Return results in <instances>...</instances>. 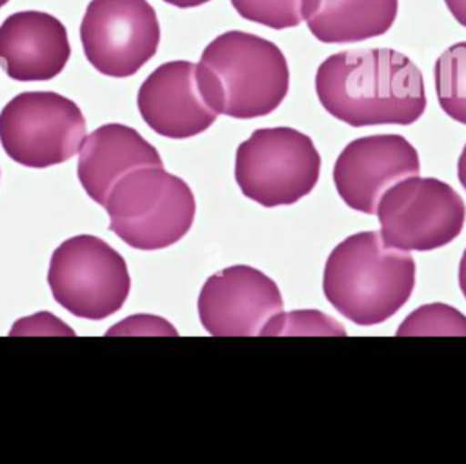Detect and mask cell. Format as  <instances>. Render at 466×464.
Returning <instances> with one entry per match:
<instances>
[{
  "label": "cell",
  "instance_id": "30bf717a",
  "mask_svg": "<svg viewBox=\"0 0 466 464\" xmlns=\"http://www.w3.org/2000/svg\"><path fill=\"white\" fill-rule=\"evenodd\" d=\"M198 317L213 337L260 335L284 300L277 282L257 267L235 264L213 273L198 295Z\"/></svg>",
  "mask_w": 466,
  "mask_h": 464
},
{
  "label": "cell",
  "instance_id": "7c38bea8",
  "mask_svg": "<svg viewBox=\"0 0 466 464\" xmlns=\"http://www.w3.org/2000/svg\"><path fill=\"white\" fill-rule=\"evenodd\" d=\"M137 106L144 122L167 138H189L217 120L197 84V66L173 60L158 66L140 86Z\"/></svg>",
  "mask_w": 466,
  "mask_h": 464
},
{
  "label": "cell",
  "instance_id": "ac0fdd59",
  "mask_svg": "<svg viewBox=\"0 0 466 464\" xmlns=\"http://www.w3.org/2000/svg\"><path fill=\"white\" fill-rule=\"evenodd\" d=\"M260 335H331L344 337L346 328L319 309H295L277 313Z\"/></svg>",
  "mask_w": 466,
  "mask_h": 464
},
{
  "label": "cell",
  "instance_id": "ba28073f",
  "mask_svg": "<svg viewBox=\"0 0 466 464\" xmlns=\"http://www.w3.org/2000/svg\"><path fill=\"white\" fill-rule=\"evenodd\" d=\"M86 135L80 107L53 91H25L0 111V142L7 156L27 167H47L78 153Z\"/></svg>",
  "mask_w": 466,
  "mask_h": 464
},
{
  "label": "cell",
  "instance_id": "8992f818",
  "mask_svg": "<svg viewBox=\"0 0 466 464\" xmlns=\"http://www.w3.org/2000/svg\"><path fill=\"white\" fill-rule=\"evenodd\" d=\"M47 284L62 308L89 320L116 313L131 289L122 255L93 235L67 238L53 251Z\"/></svg>",
  "mask_w": 466,
  "mask_h": 464
},
{
  "label": "cell",
  "instance_id": "9a60e30c",
  "mask_svg": "<svg viewBox=\"0 0 466 464\" xmlns=\"http://www.w3.org/2000/svg\"><path fill=\"white\" fill-rule=\"evenodd\" d=\"M399 0H304L302 16L324 44H353L390 31Z\"/></svg>",
  "mask_w": 466,
  "mask_h": 464
},
{
  "label": "cell",
  "instance_id": "9c48e42d",
  "mask_svg": "<svg viewBox=\"0 0 466 464\" xmlns=\"http://www.w3.org/2000/svg\"><path fill=\"white\" fill-rule=\"evenodd\" d=\"M87 62L107 76H131L160 44V24L147 0H91L80 24Z\"/></svg>",
  "mask_w": 466,
  "mask_h": 464
},
{
  "label": "cell",
  "instance_id": "52a82bcc",
  "mask_svg": "<svg viewBox=\"0 0 466 464\" xmlns=\"http://www.w3.org/2000/svg\"><path fill=\"white\" fill-rule=\"evenodd\" d=\"M375 215L386 246L431 251L461 235L466 206L448 182L417 175L393 184L380 197Z\"/></svg>",
  "mask_w": 466,
  "mask_h": 464
},
{
  "label": "cell",
  "instance_id": "4fadbf2b",
  "mask_svg": "<svg viewBox=\"0 0 466 464\" xmlns=\"http://www.w3.org/2000/svg\"><path fill=\"white\" fill-rule=\"evenodd\" d=\"M71 55L64 24L44 11H18L0 25V66L20 82L51 80Z\"/></svg>",
  "mask_w": 466,
  "mask_h": 464
},
{
  "label": "cell",
  "instance_id": "5bb4252c",
  "mask_svg": "<svg viewBox=\"0 0 466 464\" xmlns=\"http://www.w3.org/2000/svg\"><path fill=\"white\" fill-rule=\"evenodd\" d=\"M78 180L100 206L113 186L129 171L162 166L158 151L137 129L124 124H104L82 140L78 149Z\"/></svg>",
  "mask_w": 466,
  "mask_h": 464
},
{
  "label": "cell",
  "instance_id": "e0dca14e",
  "mask_svg": "<svg viewBox=\"0 0 466 464\" xmlns=\"http://www.w3.org/2000/svg\"><path fill=\"white\" fill-rule=\"evenodd\" d=\"M406 335H462L466 337V315L450 304L431 302L411 311L397 328V337Z\"/></svg>",
  "mask_w": 466,
  "mask_h": 464
},
{
  "label": "cell",
  "instance_id": "5b68a950",
  "mask_svg": "<svg viewBox=\"0 0 466 464\" xmlns=\"http://www.w3.org/2000/svg\"><path fill=\"white\" fill-rule=\"evenodd\" d=\"M320 177L313 140L293 127H260L238 144L235 182L240 193L264 206H291L309 195Z\"/></svg>",
  "mask_w": 466,
  "mask_h": 464
},
{
  "label": "cell",
  "instance_id": "ffe728a7",
  "mask_svg": "<svg viewBox=\"0 0 466 464\" xmlns=\"http://www.w3.org/2000/svg\"><path fill=\"white\" fill-rule=\"evenodd\" d=\"M444 4L451 16L466 27V0H444Z\"/></svg>",
  "mask_w": 466,
  "mask_h": 464
},
{
  "label": "cell",
  "instance_id": "d6986e66",
  "mask_svg": "<svg viewBox=\"0 0 466 464\" xmlns=\"http://www.w3.org/2000/svg\"><path fill=\"white\" fill-rule=\"evenodd\" d=\"M304 0H231L235 11L255 24L271 29H288L299 25Z\"/></svg>",
  "mask_w": 466,
  "mask_h": 464
},
{
  "label": "cell",
  "instance_id": "8fae6325",
  "mask_svg": "<svg viewBox=\"0 0 466 464\" xmlns=\"http://www.w3.org/2000/svg\"><path fill=\"white\" fill-rule=\"evenodd\" d=\"M420 173L419 153L402 135H370L346 144L333 166V184L344 204L375 215L380 197Z\"/></svg>",
  "mask_w": 466,
  "mask_h": 464
},
{
  "label": "cell",
  "instance_id": "44dd1931",
  "mask_svg": "<svg viewBox=\"0 0 466 464\" xmlns=\"http://www.w3.org/2000/svg\"><path fill=\"white\" fill-rule=\"evenodd\" d=\"M457 177H459V182L462 184V187L466 189V144L457 160Z\"/></svg>",
  "mask_w": 466,
  "mask_h": 464
},
{
  "label": "cell",
  "instance_id": "2e32d148",
  "mask_svg": "<svg viewBox=\"0 0 466 464\" xmlns=\"http://www.w3.org/2000/svg\"><path fill=\"white\" fill-rule=\"evenodd\" d=\"M433 76L441 109L466 126V42H457L439 55Z\"/></svg>",
  "mask_w": 466,
  "mask_h": 464
},
{
  "label": "cell",
  "instance_id": "7402d4cb",
  "mask_svg": "<svg viewBox=\"0 0 466 464\" xmlns=\"http://www.w3.org/2000/svg\"><path fill=\"white\" fill-rule=\"evenodd\" d=\"M459 287L466 298V249L461 257V262H459Z\"/></svg>",
  "mask_w": 466,
  "mask_h": 464
},
{
  "label": "cell",
  "instance_id": "603a6c76",
  "mask_svg": "<svg viewBox=\"0 0 466 464\" xmlns=\"http://www.w3.org/2000/svg\"><path fill=\"white\" fill-rule=\"evenodd\" d=\"M166 4H171L175 7H182V9H187V7H197V5H202V4H208L211 0H164Z\"/></svg>",
  "mask_w": 466,
  "mask_h": 464
},
{
  "label": "cell",
  "instance_id": "277c9868",
  "mask_svg": "<svg viewBox=\"0 0 466 464\" xmlns=\"http://www.w3.org/2000/svg\"><path fill=\"white\" fill-rule=\"evenodd\" d=\"M109 229L135 249H164L178 242L193 226L191 187L164 166L137 167L109 191L106 204Z\"/></svg>",
  "mask_w": 466,
  "mask_h": 464
},
{
  "label": "cell",
  "instance_id": "7a4b0ae2",
  "mask_svg": "<svg viewBox=\"0 0 466 464\" xmlns=\"http://www.w3.org/2000/svg\"><path fill=\"white\" fill-rule=\"evenodd\" d=\"M415 277V260L408 251L386 246L377 231H359L328 255L322 291L350 322L375 326L410 300Z\"/></svg>",
  "mask_w": 466,
  "mask_h": 464
},
{
  "label": "cell",
  "instance_id": "3957f363",
  "mask_svg": "<svg viewBox=\"0 0 466 464\" xmlns=\"http://www.w3.org/2000/svg\"><path fill=\"white\" fill-rule=\"evenodd\" d=\"M197 84L217 115L249 120L273 113L284 102L289 67L275 42L231 29L204 47Z\"/></svg>",
  "mask_w": 466,
  "mask_h": 464
},
{
  "label": "cell",
  "instance_id": "6da1fadb",
  "mask_svg": "<svg viewBox=\"0 0 466 464\" xmlns=\"http://www.w3.org/2000/svg\"><path fill=\"white\" fill-rule=\"evenodd\" d=\"M315 91L322 107L353 126H410L426 111L420 69L390 47L348 49L317 67Z\"/></svg>",
  "mask_w": 466,
  "mask_h": 464
},
{
  "label": "cell",
  "instance_id": "cb8c5ba5",
  "mask_svg": "<svg viewBox=\"0 0 466 464\" xmlns=\"http://www.w3.org/2000/svg\"><path fill=\"white\" fill-rule=\"evenodd\" d=\"M7 2H9V0H0V7H4Z\"/></svg>",
  "mask_w": 466,
  "mask_h": 464
}]
</instances>
